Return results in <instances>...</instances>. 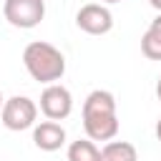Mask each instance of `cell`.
<instances>
[{
	"mask_svg": "<svg viewBox=\"0 0 161 161\" xmlns=\"http://www.w3.org/2000/svg\"><path fill=\"white\" fill-rule=\"evenodd\" d=\"M83 128L91 141H111L118 133L116 98L111 91H91L83 101Z\"/></svg>",
	"mask_w": 161,
	"mask_h": 161,
	"instance_id": "1",
	"label": "cell"
},
{
	"mask_svg": "<svg viewBox=\"0 0 161 161\" xmlns=\"http://www.w3.org/2000/svg\"><path fill=\"white\" fill-rule=\"evenodd\" d=\"M23 63H25V70L33 75V80H40V83H48V86L60 80L63 73H65L63 53L45 40L28 43L25 50H23Z\"/></svg>",
	"mask_w": 161,
	"mask_h": 161,
	"instance_id": "2",
	"label": "cell"
},
{
	"mask_svg": "<svg viewBox=\"0 0 161 161\" xmlns=\"http://www.w3.org/2000/svg\"><path fill=\"white\" fill-rule=\"evenodd\" d=\"M3 126L10 131H25L30 126H35L38 118V106L28 98V96H13L5 101L3 111H0Z\"/></svg>",
	"mask_w": 161,
	"mask_h": 161,
	"instance_id": "3",
	"label": "cell"
},
{
	"mask_svg": "<svg viewBox=\"0 0 161 161\" xmlns=\"http://www.w3.org/2000/svg\"><path fill=\"white\" fill-rule=\"evenodd\" d=\"M3 13L10 25L30 30L45 18V0H5Z\"/></svg>",
	"mask_w": 161,
	"mask_h": 161,
	"instance_id": "4",
	"label": "cell"
},
{
	"mask_svg": "<svg viewBox=\"0 0 161 161\" xmlns=\"http://www.w3.org/2000/svg\"><path fill=\"white\" fill-rule=\"evenodd\" d=\"M40 111L48 121H63L70 116L73 111V96L65 86L60 83H50L43 93H40Z\"/></svg>",
	"mask_w": 161,
	"mask_h": 161,
	"instance_id": "5",
	"label": "cell"
},
{
	"mask_svg": "<svg viewBox=\"0 0 161 161\" xmlns=\"http://www.w3.org/2000/svg\"><path fill=\"white\" fill-rule=\"evenodd\" d=\"M75 25L88 33V35H106L111 28H113V15L106 5L101 3H88L78 10L75 15Z\"/></svg>",
	"mask_w": 161,
	"mask_h": 161,
	"instance_id": "6",
	"label": "cell"
},
{
	"mask_svg": "<svg viewBox=\"0 0 161 161\" xmlns=\"http://www.w3.org/2000/svg\"><path fill=\"white\" fill-rule=\"evenodd\" d=\"M33 143L40 151H58L65 143V128L58 121H43L33 128Z\"/></svg>",
	"mask_w": 161,
	"mask_h": 161,
	"instance_id": "7",
	"label": "cell"
},
{
	"mask_svg": "<svg viewBox=\"0 0 161 161\" xmlns=\"http://www.w3.org/2000/svg\"><path fill=\"white\" fill-rule=\"evenodd\" d=\"M101 161H138V153L128 141H108L101 148Z\"/></svg>",
	"mask_w": 161,
	"mask_h": 161,
	"instance_id": "8",
	"label": "cell"
},
{
	"mask_svg": "<svg viewBox=\"0 0 161 161\" xmlns=\"http://www.w3.org/2000/svg\"><path fill=\"white\" fill-rule=\"evenodd\" d=\"M68 161H101V151L91 138H78L68 146Z\"/></svg>",
	"mask_w": 161,
	"mask_h": 161,
	"instance_id": "9",
	"label": "cell"
},
{
	"mask_svg": "<svg viewBox=\"0 0 161 161\" xmlns=\"http://www.w3.org/2000/svg\"><path fill=\"white\" fill-rule=\"evenodd\" d=\"M141 53L148 60H161V30L148 25V30L141 35Z\"/></svg>",
	"mask_w": 161,
	"mask_h": 161,
	"instance_id": "10",
	"label": "cell"
},
{
	"mask_svg": "<svg viewBox=\"0 0 161 161\" xmlns=\"http://www.w3.org/2000/svg\"><path fill=\"white\" fill-rule=\"evenodd\" d=\"M151 28H156V30H161V15H156V18L151 20Z\"/></svg>",
	"mask_w": 161,
	"mask_h": 161,
	"instance_id": "11",
	"label": "cell"
},
{
	"mask_svg": "<svg viewBox=\"0 0 161 161\" xmlns=\"http://www.w3.org/2000/svg\"><path fill=\"white\" fill-rule=\"evenodd\" d=\"M156 138L161 141V118H158V123H156Z\"/></svg>",
	"mask_w": 161,
	"mask_h": 161,
	"instance_id": "12",
	"label": "cell"
},
{
	"mask_svg": "<svg viewBox=\"0 0 161 161\" xmlns=\"http://www.w3.org/2000/svg\"><path fill=\"white\" fill-rule=\"evenodd\" d=\"M148 3H151V5H153V8L158 10V13H161V0H148Z\"/></svg>",
	"mask_w": 161,
	"mask_h": 161,
	"instance_id": "13",
	"label": "cell"
},
{
	"mask_svg": "<svg viewBox=\"0 0 161 161\" xmlns=\"http://www.w3.org/2000/svg\"><path fill=\"white\" fill-rule=\"evenodd\" d=\"M156 96H158V101H161V75H158V83H156Z\"/></svg>",
	"mask_w": 161,
	"mask_h": 161,
	"instance_id": "14",
	"label": "cell"
},
{
	"mask_svg": "<svg viewBox=\"0 0 161 161\" xmlns=\"http://www.w3.org/2000/svg\"><path fill=\"white\" fill-rule=\"evenodd\" d=\"M3 106H5V98H3V93H0V111H3Z\"/></svg>",
	"mask_w": 161,
	"mask_h": 161,
	"instance_id": "15",
	"label": "cell"
},
{
	"mask_svg": "<svg viewBox=\"0 0 161 161\" xmlns=\"http://www.w3.org/2000/svg\"><path fill=\"white\" fill-rule=\"evenodd\" d=\"M103 3H121V0H103Z\"/></svg>",
	"mask_w": 161,
	"mask_h": 161,
	"instance_id": "16",
	"label": "cell"
}]
</instances>
